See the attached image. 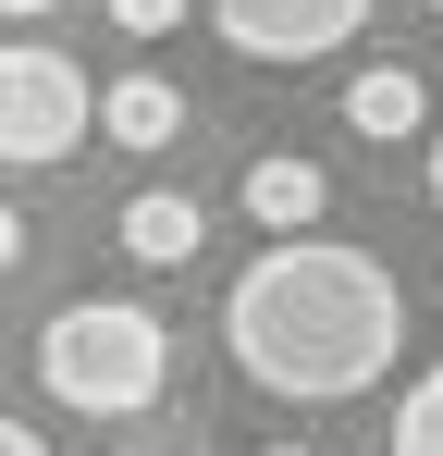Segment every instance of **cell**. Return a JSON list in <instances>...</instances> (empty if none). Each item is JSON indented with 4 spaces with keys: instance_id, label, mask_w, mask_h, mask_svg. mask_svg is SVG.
Here are the masks:
<instances>
[{
    "instance_id": "obj_1",
    "label": "cell",
    "mask_w": 443,
    "mask_h": 456,
    "mask_svg": "<svg viewBox=\"0 0 443 456\" xmlns=\"http://www.w3.org/2000/svg\"><path fill=\"white\" fill-rule=\"evenodd\" d=\"M222 346L259 395H295V407H345L394 370L407 346V297L369 247H333V234H271L234 297H222Z\"/></svg>"
},
{
    "instance_id": "obj_2",
    "label": "cell",
    "mask_w": 443,
    "mask_h": 456,
    "mask_svg": "<svg viewBox=\"0 0 443 456\" xmlns=\"http://www.w3.org/2000/svg\"><path fill=\"white\" fill-rule=\"evenodd\" d=\"M37 382L86 407V419H148L160 407V382H173V333H160V308L136 297H74L50 308V333H37Z\"/></svg>"
},
{
    "instance_id": "obj_3",
    "label": "cell",
    "mask_w": 443,
    "mask_h": 456,
    "mask_svg": "<svg viewBox=\"0 0 443 456\" xmlns=\"http://www.w3.org/2000/svg\"><path fill=\"white\" fill-rule=\"evenodd\" d=\"M86 124H99V86L74 75V50H0V160L12 173L74 160Z\"/></svg>"
},
{
    "instance_id": "obj_4",
    "label": "cell",
    "mask_w": 443,
    "mask_h": 456,
    "mask_svg": "<svg viewBox=\"0 0 443 456\" xmlns=\"http://www.w3.org/2000/svg\"><path fill=\"white\" fill-rule=\"evenodd\" d=\"M210 25H222V50H246V62H333L369 25V0H210Z\"/></svg>"
},
{
    "instance_id": "obj_5",
    "label": "cell",
    "mask_w": 443,
    "mask_h": 456,
    "mask_svg": "<svg viewBox=\"0 0 443 456\" xmlns=\"http://www.w3.org/2000/svg\"><path fill=\"white\" fill-rule=\"evenodd\" d=\"M246 210H259V234H320L333 173H320V160H295V149H271V160H246Z\"/></svg>"
},
{
    "instance_id": "obj_6",
    "label": "cell",
    "mask_w": 443,
    "mask_h": 456,
    "mask_svg": "<svg viewBox=\"0 0 443 456\" xmlns=\"http://www.w3.org/2000/svg\"><path fill=\"white\" fill-rule=\"evenodd\" d=\"M197 247H210V210H197V198H173V185L124 198V259H148V272H185Z\"/></svg>"
},
{
    "instance_id": "obj_7",
    "label": "cell",
    "mask_w": 443,
    "mask_h": 456,
    "mask_svg": "<svg viewBox=\"0 0 443 456\" xmlns=\"http://www.w3.org/2000/svg\"><path fill=\"white\" fill-rule=\"evenodd\" d=\"M345 124H358V136H382V149H394V136H419V124H431V86L407 75V62H369V75L345 86Z\"/></svg>"
},
{
    "instance_id": "obj_8",
    "label": "cell",
    "mask_w": 443,
    "mask_h": 456,
    "mask_svg": "<svg viewBox=\"0 0 443 456\" xmlns=\"http://www.w3.org/2000/svg\"><path fill=\"white\" fill-rule=\"evenodd\" d=\"M173 124H185V99H173L160 75L99 86V136H111V149H173Z\"/></svg>"
},
{
    "instance_id": "obj_9",
    "label": "cell",
    "mask_w": 443,
    "mask_h": 456,
    "mask_svg": "<svg viewBox=\"0 0 443 456\" xmlns=\"http://www.w3.org/2000/svg\"><path fill=\"white\" fill-rule=\"evenodd\" d=\"M394 456H443V358L394 395Z\"/></svg>"
},
{
    "instance_id": "obj_10",
    "label": "cell",
    "mask_w": 443,
    "mask_h": 456,
    "mask_svg": "<svg viewBox=\"0 0 443 456\" xmlns=\"http://www.w3.org/2000/svg\"><path fill=\"white\" fill-rule=\"evenodd\" d=\"M111 25H124V37H173V25H185V0H111Z\"/></svg>"
},
{
    "instance_id": "obj_11",
    "label": "cell",
    "mask_w": 443,
    "mask_h": 456,
    "mask_svg": "<svg viewBox=\"0 0 443 456\" xmlns=\"http://www.w3.org/2000/svg\"><path fill=\"white\" fill-rule=\"evenodd\" d=\"M0 272H25V210H0Z\"/></svg>"
},
{
    "instance_id": "obj_12",
    "label": "cell",
    "mask_w": 443,
    "mask_h": 456,
    "mask_svg": "<svg viewBox=\"0 0 443 456\" xmlns=\"http://www.w3.org/2000/svg\"><path fill=\"white\" fill-rule=\"evenodd\" d=\"M0 456H50V444H37V432H25V419H0Z\"/></svg>"
},
{
    "instance_id": "obj_13",
    "label": "cell",
    "mask_w": 443,
    "mask_h": 456,
    "mask_svg": "<svg viewBox=\"0 0 443 456\" xmlns=\"http://www.w3.org/2000/svg\"><path fill=\"white\" fill-rule=\"evenodd\" d=\"M0 12H12V25H37V12H62V0H0Z\"/></svg>"
},
{
    "instance_id": "obj_14",
    "label": "cell",
    "mask_w": 443,
    "mask_h": 456,
    "mask_svg": "<svg viewBox=\"0 0 443 456\" xmlns=\"http://www.w3.org/2000/svg\"><path fill=\"white\" fill-rule=\"evenodd\" d=\"M431 210H443V136H431Z\"/></svg>"
},
{
    "instance_id": "obj_15",
    "label": "cell",
    "mask_w": 443,
    "mask_h": 456,
    "mask_svg": "<svg viewBox=\"0 0 443 456\" xmlns=\"http://www.w3.org/2000/svg\"><path fill=\"white\" fill-rule=\"evenodd\" d=\"M259 456H308V444H259Z\"/></svg>"
},
{
    "instance_id": "obj_16",
    "label": "cell",
    "mask_w": 443,
    "mask_h": 456,
    "mask_svg": "<svg viewBox=\"0 0 443 456\" xmlns=\"http://www.w3.org/2000/svg\"><path fill=\"white\" fill-rule=\"evenodd\" d=\"M148 456H160V444H148Z\"/></svg>"
},
{
    "instance_id": "obj_17",
    "label": "cell",
    "mask_w": 443,
    "mask_h": 456,
    "mask_svg": "<svg viewBox=\"0 0 443 456\" xmlns=\"http://www.w3.org/2000/svg\"><path fill=\"white\" fill-rule=\"evenodd\" d=\"M431 12H443V0H431Z\"/></svg>"
}]
</instances>
